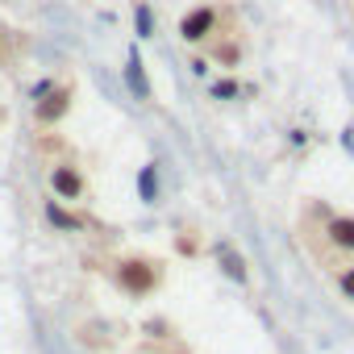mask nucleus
<instances>
[{"instance_id": "f03ea898", "label": "nucleus", "mask_w": 354, "mask_h": 354, "mask_svg": "<svg viewBox=\"0 0 354 354\" xmlns=\"http://www.w3.org/2000/svg\"><path fill=\"white\" fill-rule=\"evenodd\" d=\"M225 21H230V9L205 0V5H192V9L180 17L175 34H180L184 46H213L217 38H225Z\"/></svg>"}, {"instance_id": "7ed1b4c3", "label": "nucleus", "mask_w": 354, "mask_h": 354, "mask_svg": "<svg viewBox=\"0 0 354 354\" xmlns=\"http://www.w3.org/2000/svg\"><path fill=\"white\" fill-rule=\"evenodd\" d=\"M46 184H50V196L63 201V205H84V201L92 196L88 171H84L75 158H55L50 171H46Z\"/></svg>"}, {"instance_id": "0eeeda50", "label": "nucleus", "mask_w": 354, "mask_h": 354, "mask_svg": "<svg viewBox=\"0 0 354 354\" xmlns=\"http://www.w3.org/2000/svg\"><path fill=\"white\" fill-rule=\"evenodd\" d=\"M213 254H217V267L225 271V279H234L238 288H246L250 283V271H246V254L230 242V238H221L217 246H213Z\"/></svg>"}, {"instance_id": "423d86ee", "label": "nucleus", "mask_w": 354, "mask_h": 354, "mask_svg": "<svg viewBox=\"0 0 354 354\" xmlns=\"http://www.w3.org/2000/svg\"><path fill=\"white\" fill-rule=\"evenodd\" d=\"M42 213H46V221H50L59 234H84V230L92 225V217L80 213V205H63V201H55V196L42 205Z\"/></svg>"}, {"instance_id": "2eb2a0df", "label": "nucleus", "mask_w": 354, "mask_h": 354, "mask_svg": "<svg viewBox=\"0 0 354 354\" xmlns=\"http://www.w3.org/2000/svg\"><path fill=\"white\" fill-rule=\"evenodd\" d=\"M0 59H5V34H0Z\"/></svg>"}, {"instance_id": "4468645a", "label": "nucleus", "mask_w": 354, "mask_h": 354, "mask_svg": "<svg viewBox=\"0 0 354 354\" xmlns=\"http://www.w3.org/2000/svg\"><path fill=\"white\" fill-rule=\"evenodd\" d=\"M192 71H196V75H205V71H209V59H205V55H201V59H192Z\"/></svg>"}, {"instance_id": "f257e3e1", "label": "nucleus", "mask_w": 354, "mask_h": 354, "mask_svg": "<svg viewBox=\"0 0 354 354\" xmlns=\"http://www.w3.org/2000/svg\"><path fill=\"white\" fill-rule=\"evenodd\" d=\"M162 279H167V267L154 254H121L113 263V283L129 300H150L162 288Z\"/></svg>"}, {"instance_id": "f8f14e48", "label": "nucleus", "mask_w": 354, "mask_h": 354, "mask_svg": "<svg viewBox=\"0 0 354 354\" xmlns=\"http://www.w3.org/2000/svg\"><path fill=\"white\" fill-rule=\"evenodd\" d=\"M133 21H138V38H154V21H150V5H146V0L133 5Z\"/></svg>"}, {"instance_id": "39448f33", "label": "nucleus", "mask_w": 354, "mask_h": 354, "mask_svg": "<svg viewBox=\"0 0 354 354\" xmlns=\"http://www.w3.org/2000/svg\"><path fill=\"white\" fill-rule=\"evenodd\" d=\"M321 238L333 254L354 259V213H321Z\"/></svg>"}, {"instance_id": "9d476101", "label": "nucleus", "mask_w": 354, "mask_h": 354, "mask_svg": "<svg viewBox=\"0 0 354 354\" xmlns=\"http://www.w3.org/2000/svg\"><path fill=\"white\" fill-rule=\"evenodd\" d=\"M138 192H142V205H154L158 201V167L146 162L142 175H138Z\"/></svg>"}, {"instance_id": "20e7f679", "label": "nucleus", "mask_w": 354, "mask_h": 354, "mask_svg": "<svg viewBox=\"0 0 354 354\" xmlns=\"http://www.w3.org/2000/svg\"><path fill=\"white\" fill-rule=\"evenodd\" d=\"M71 100H75V84H67V80L38 88V96H34V125L38 129H55L71 113Z\"/></svg>"}, {"instance_id": "ddd939ff", "label": "nucleus", "mask_w": 354, "mask_h": 354, "mask_svg": "<svg viewBox=\"0 0 354 354\" xmlns=\"http://www.w3.org/2000/svg\"><path fill=\"white\" fill-rule=\"evenodd\" d=\"M234 96H242L238 80H217V84H213V100H234Z\"/></svg>"}, {"instance_id": "6e6552de", "label": "nucleus", "mask_w": 354, "mask_h": 354, "mask_svg": "<svg viewBox=\"0 0 354 354\" xmlns=\"http://www.w3.org/2000/svg\"><path fill=\"white\" fill-rule=\"evenodd\" d=\"M125 84H129V92H133L142 104H150V100H154L150 80H146V67H142V55H138V50H129V59H125Z\"/></svg>"}, {"instance_id": "dca6fc26", "label": "nucleus", "mask_w": 354, "mask_h": 354, "mask_svg": "<svg viewBox=\"0 0 354 354\" xmlns=\"http://www.w3.org/2000/svg\"><path fill=\"white\" fill-rule=\"evenodd\" d=\"M154 354H158V350H154Z\"/></svg>"}, {"instance_id": "1a4fd4ad", "label": "nucleus", "mask_w": 354, "mask_h": 354, "mask_svg": "<svg viewBox=\"0 0 354 354\" xmlns=\"http://www.w3.org/2000/svg\"><path fill=\"white\" fill-rule=\"evenodd\" d=\"M242 55H246V46H242L234 34H225V38H217V42L209 46V59H213L217 67H225V71H234V67L242 63Z\"/></svg>"}, {"instance_id": "9b49d317", "label": "nucleus", "mask_w": 354, "mask_h": 354, "mask_svg": "<svg viewBox=\"0 0 354 354\" xmlns=\"http://www.w3.org/2000/svg\"><path fill=\"white\" fill-rule=\"evenodd\" d=\"M333 283H337V292H342V296H346V300L354 304V259L337 267V275H333Z\"/></svg>"}]
</instances>
